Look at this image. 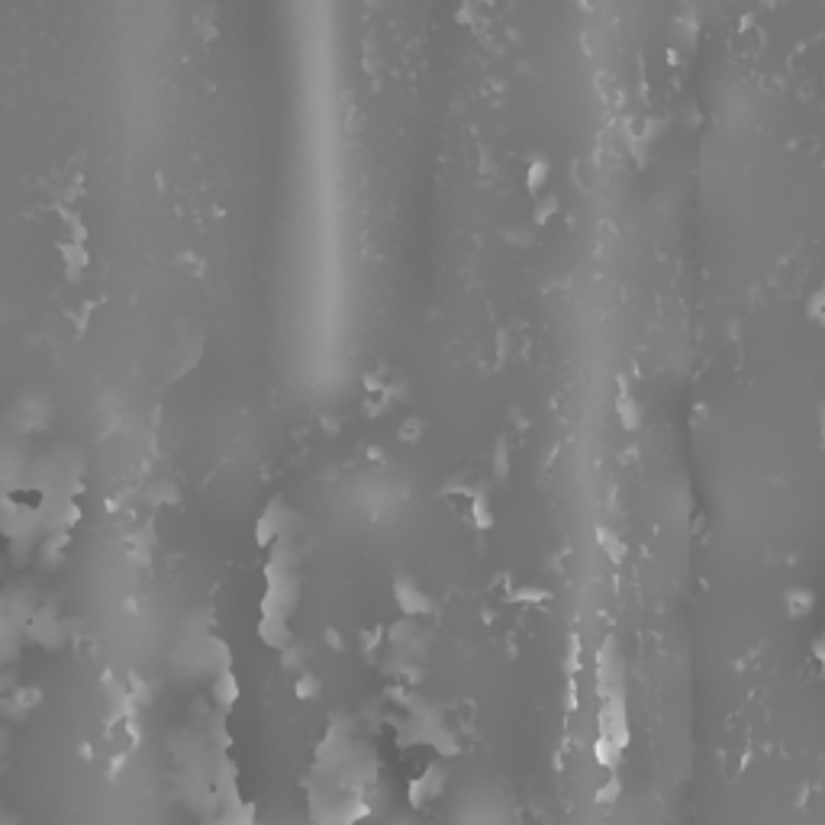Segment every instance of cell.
Listing matches in <instances>:
<instances>
[{"mask_svg": "<svg viewBox=\"0 0 825 825\" xmlns=\"http://www.w3.org/2000/svg\"><path fill=\"white\" fill-rule=\"evenodd\" d=\"M822 645H825V642H822Z\"/></svg>", "mask_w": 825, "mask_h": 825, "instance_id": "cell-1", "label": "cell"}]
</instances>
